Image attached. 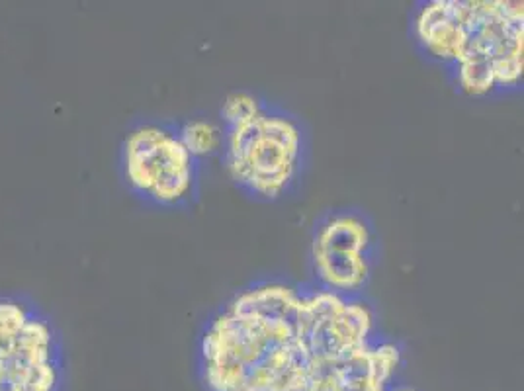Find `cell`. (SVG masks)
I'll list each match as a JSON object with an SVG mask.
<instances>
[{
  "mask_svg": "<svg viewBox=\"0 0 524 391\" xmlns=\"http://www.w3.org/2000/svg\"><path fill=\"white\" fill-rule=\"evenodd\" d=\"M523 2L470 0L464 42L456 65L460 88L485 96L493 88L517 87L524 71Z\"/></svg>",
  "mask_w": 524,
  "mask_h": 391,
  "instance_id": "obj_2",
  "label": "cell"
},
{
  "mask_svg": "<svg viewBox=\"0 0 524 391\" xmlns=\"http://www.w3.org/2000/svg\"><path fill=\"white\" fill-rule=\"evenodd\" d=\"M368 247L370 229L364 219L352 214L327 219L311 245L313 268L325 290L341 296L360 290L370 276Z\"/></svg>",
  "mask_w": 524,
  "mask_h": 391,
  "instance_id": "obj_7",
  "label": "cell"
},
{
  "mask_svg": "<svg viewBox=\"0 0 524 391\" xmlns=\"http://www.w3.org/2000/svg\"><path fill=\"white\" fill-rule=\"evenodd\" d=\"M262 112L259 98L249 92H231L221 106V118L229 128L241 126L257 118Z\"/></svg>",
  "mask_w": 524,
  "mask_h": 391,
  "instance_id": "obj_11",
  "label": "cell"
},
{
  "mask_svg": "<svg viewBox=\"0 0 524 391\" xmlns=\"http://www.w3.org/2000/svg\"><path fill=\"white\" fill-rule=\"evenodd\" d=\"M196 159L178 133L157 124L131 130L122 143V174L131 192L157 206H176L194 188Z\"/></svg>",
  "mask_w": 524,
  "mask_h": 391,
  "instance_id": "obj_5",
  "label": "cell"
},
{
  "mask_svg": "<svg viewBox=\"0 0 524 391\" xmlns=\"http://www.w3.org/2000/svg\"><path fill=\"white\" fill-rule=\"evenodd\" d=\"M296 339V319H264L225 311L202 339L204 380L210 391H241L247 376L278 345Z\"/></svg>",
  "mask_w": 524,
  "mask_h": 391,
  "instance_id": "obj_4",
  "label": "cell"
},
{
  "mask_svg": "<svg viewBox=\"0 0 524 391\" xmlns=\"http://www.w3.org/2000/svg\"><path fill=\"white\" fill-rule=\"evenodd\" d=\"M470 0H433L421 8L415 32L423 47L440 61L454 63L464 42Z\"/></svg>",
  "mask_w": 524,
  "mask_h": 391,
  "instance_id": "obj_8",
  "label": "cell"
},
{
  "mask_svg": "<svg viewBox=\"0 0 524 391\" xmlns=\"http://www.w3.org/2000/svg\"><path fill=\"white\" fill-rule=\"evenodd\" d=\"M388 391H417L411 386H395V388H388Z\"/></svg>",
  "mask_w": 524,
  "mask_h": 391,
  "instance_id": "obj_12",
  "label": "cell"
},
{
  "mask_svg": "<svg viewBox=\"0 0 524 391\" xmlns=\"http://www.w3.org/2000/svg\"><path fill=\"white\" fill-rule=\"evenodd\" d=\"M374 327L372 311L360 302L321 290L302 296L296 313V337L311 358L339 360L368 345Z\"/></svg>",
  "mask_w": 524,
  "mask_h": 391,
  "instance_id": "obj_6",
  "label": "cell"
},
{
  "mask_svg": "<svg viewBox=\"0 0 524 391\" xmlns=\"http://www.w3.org/2000/svg\"><path fill=\"white\" fill-rule=\"evenodd\" d=\"M178 137L194 159L216 153L221 145V131L216 124L206 122V120H192L184 124Z\"/></svg>",
  "mask_w": 524,
  "mask_h": 391,
  "instance_id": "obj_10",
  "label": "cell"
},
{
  "mask_svg": "<svg viewBox=\"0 0 524 391\" xmlns=\"http://www.w3.org/2000/svg\"><path fill=\"white\" fill-rule=\"evenodd\" d=\"M302 296L282 284H264L247 290L233 300L229 311L239 315H255L264 319H296Z\"/></svg>",
  "mask_w": 524,
  "mask_h": 391,
  "instance_id": "obj_9",
  "label": "cell"
},
{
  "mask_svg": "<svg viewBox=\"0 0 524 391\" xmlns=\"http://www.w3.org/2000/svg\"><path fill=\"white\" fill-rule=\"evenodd\" d=\"M65 388V343L51 315L24 294H0V391Z\"/></svg>",
  "mask_w": 524,
  "mask_h": 391,
  "instance_id": "obj_1",
  "label": "cell"
},
{
  "mask_svg": "<svg viewBox=\"0 0 524 391\" xmlns=\"http://www.w3.org/2000/svg\"><path fill=\"white\" fill-rule=\"evenodd\" d=\"M302 157V131L282 114H261L229 128L225 161L233 180L253 194L276 200L292 184Z\"/></svg>",
  "mask_w": 524,
  "mask_h": 391,
  "instance_id": "obj_3",
  "label": "cell"
}]
</instances>
